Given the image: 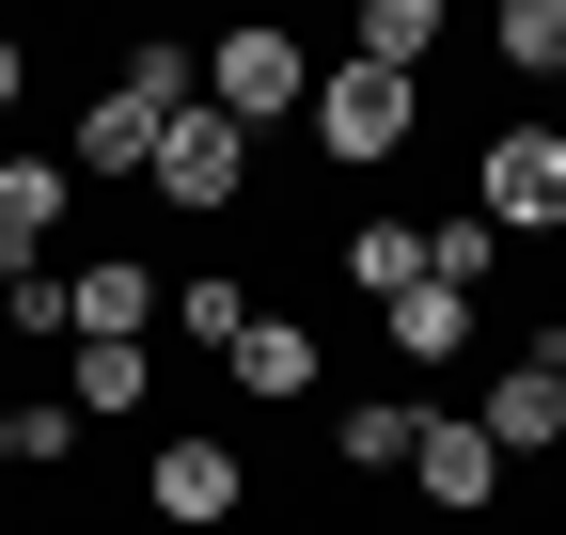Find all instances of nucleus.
Returning a JSON list of instances; mask_svg holds the SVG:
<instances>
[{"label": "nucleus", "mask_w": 566, "mask_h": 535, "mask_svg": "<svg viewBox=\"0 0 566 535\" xmlns=\"http://www.w3.org/2000/svg\"><path fill=\"white\" fill-rule=\"evenodd\" d=\"M142 504H158L174 535H221V520L252 504V457H237V441H205V426H174V441H158V473H142Z\"/></svg>", "instance_id": "6"}, {"label": "nucleus", "mask_w": 566, "mask_h": 535, "mask_svg": "<svg viewBox=\"0 0 566 535\" xmlns=\"http://www.w3.org/2000/svg\"><path fill=\"white\" fill-rule=\"evenodd\" d=\"M346 63H378V80H424V63H441V0H363V17H346Z\"/></svg>", "instance_id": "13"}, {"label": "nucleus", "mask_w": 566, "mask_h": 535, "mask_svg": "<svg viewBox=\"0 0 566 535\" xmlns=\"http://www.w3.org/2000/svg\"><path fill=\"white\" fill-rule=\"evenodd\" d=\"M158 315H174V331H189V347H205V363H221V347H237V331H252V315H268V300H252V284H237V268H205V284H174V300H158Z\"/></svg>", "instance_id": "14"}, {"label": "nucleus", "mask_w": 566, "mask_h": 535, "mask_svg": "<svg viewBox=\"0 0 566 535\" xmlns=\"http://www.w3.org/2000/svg\"><path fill=\"white\" fill-rule=\"evenodd\" d=\"M221 378L252 394V410H300V394H315V331H300V315H252L237 347H221Z\"/></svg>", "instance_id": "9"}, {"label": "nucleus", "mask_w": 566, "mask_h": 535, "mask_svg": "<svg viewBox=\"0 0 566 535\" xmlns=\"http://www.w3.org/2000/svg\"><path fill=\"white\" fill-rule=\"evenodd\" d=\"M409 441H424V394H346V410H331L346 489H363V473H409Z\"/></svg>", "instance_id": "12"}, {"label": "nucleus", "mask_w": 566, "mask_h": 535, "mask_svg": "<svg viewBox=\"0 0 566 535\" xmlns=\"http://www.w3.org/2000/svg\"><path fill=\"white\" fill-rule=\"evenodd\" d=\"M315 158L331 174H378V158H409V126H424V80H378V63H315Z\"/></svg>", "instance_id": "1"}, {"label": "nucleus", "mask_w": 566, "mask_h": 535, "mask_svg": "<svg viewBox=\"0 0 566 535\" xmlns=\"http://www.w3.org/2000/svg\"><path fill=\"white\" fill-rule=\"evenodd\" d=\"M378 331H394V363H457V347H472V300H441V284H409V300H394Z\"/></svg>", "instance_id": "16"}, {"label": "nucleus", "mask_w": 566, "mask_h": 535, "mask_svg": "<svg viewBox=\"0 0 566 535\" xmlns=\"http://www.w3.org/2000/svg\"><path fill=\"white\" fill-rule=\"evenodd\" d=\"M17 80H32V48H17V32H0V111H17Z\"/></svg>", "instance_id": "21"}, {"label": "nucleus", "mask_w": 566, "mask_h": 535, "mask_svg": "<svg viewBox=\"0 0 566 535\" xmlns=\"http://www.w3.org/2000/svg\"><path fill=\"white\" fill-rule=\"evenodd\" d=\"M63 457H80V410L63 394H17V473H63Z\"/></svg>", "instance_id": "20"}, {"label": "nucleus", "mask_w": 566, "mask_h": 535, "mask_svg": "<svg viewBox=\"0 0 566 535\" xmlns=\"http://www.w3.org/2000/svg\"><path fill=\"white\" fill-rule=\"evenodd\" d=\"M0 315L32 331V347H80V300H63V268H0Z\"/></svg>", "instance_id": "19"}, {"label": "nucleus", "mask_w": 566, "mask_h": 535, "mask_svg": "<svg viewBox=\"0 0 566 535\" xmlns=\"http://www.w3.org/2000/svg\"><path fill=\"white\" fill-rule=\"evenodd\" d=\"M0 473H17V394H0Z\"/></svg>", "instance_id": "22"}, {"label": "nucleus", "mask_w": 566, "mask_h": 535, "mask_svg": "<svg viewBox=\"0 0 566 535\" xmlns=\"http://www.w3.org/2000/svg\"><path fill=\"white\" fill-rule=\"evenodd\" d=\"M409 489H424V520H488V504H504V457H488V426H472V410H424Z\"/></svg>", "instance_id": "7"}, {"label": "nucleus", "mask_w": 566, "mask_h": 535, "mask_svg": "<svg viewBox=\"0 0 566 535\" xmlns=\"http://www.w3.org/2000/svg\"><path fill=\"white\" fill-rule=\"evenodd\" d=\"M142 189H158V206H189V221H221L237 189H252V143H237V126H221V111L189 95V111L158 126V174H142Z\"/></svg>", "instance_id": "5"}, {"label": "nucleus", "mask_w": 566, "mask_h": 535, "mask_svg": "<svg viewBox=\"0 0 566 535\" xmlns=\"http://www.w3.org/2000/svg\"><path fill=\"white\" fill-rule=\"evenodd\" d=\"M63 410L80 426H142L158 410V347H63Z\"/></svg>", "instance_id": "10"}, {"label": "nucleus", "mask_w": 566, "mask_h": 535, "mask_svg": "<svg viewBox=\"0 0 566 535\" xmlns=\"http://www.w3.org/2000/svg\"><path fill=\"white\" fill-rule=\"evenodd\" d=\"M63 300H80V347H142V331H158V268L142 252H95V268H63Z\"/></svg>", "instance_id": "8"}, {"label": "nucleus", "mask_w": 566, "mask_h": 535, "mask_svg": "<svg viewBox=\"0 0 566 535\" xmlns=\"http://www.w3.org/2000/svg\"><path fill=\"white\" fill-rule=\"evenodd\" d=\"M488 268H504V237H488L472 206H457V221H424V284H441V300H488Z\"/></svg>", "instance_id": "15"}, {"label": "nucleus", "mask_w": 566, "mask_h": 535, "mask_svg": "<svg viewBox=\"0 0 566 535\" xmlns=\"http://www.w3.org/2000/svg\"><path fill=\"white\" fill-rule=\"evenodd\" d=\"M346 284H363V300L394 315V300L424 284V237H409V221H363V237H346Z\"/></svg>", "instance_id": "18"}, {"label": "nucleus", "mask_w": 566, "mask_h": 535, "mask_svg": "<svg viewBox=\"0 0 566 535\" xmlns=\"http://www.w3.org/2000/svg\"><path fill=\"white\" fill-rule=\"evenodd\" d=\"M472 221L488 237H566V126H488L472 143Z\"/></svg>", "instance_id": "2"}, {"label": "nucleus", "mask_w": 566, "mask_h": 535, "mask_svg": "<svg viewBox=\"0 0 566 535\" xmlns=\"http://www.w3.org/2000/svg\"><path fill=\"white\" fill-rule=\"evenodd\" d=\"M488 48H504V80H566V0H504Z\"/></svg>", "instance_id": "17"}, {"label": "nucleus", "mask_w": 566, "mask_h": 535, "mask_svg": "<svg viewBox=\"0 0 566 535\" xmlns=\"http://www.w3.org/2000/svg\"><path fill=\"white\" fill-rule=\"evenodd\" d=\"M472 426H488V457H504V473H520V457H566V331H535V347L488 378Z\"/></svg>", "instance_id": "4"}, {"label": "nucleus", "mask_w": 566, "mask_h": 535, "mask_svg": "<svg viewBox=\"0 0 566 535\" xmlns=\"http://www.w3.org/2000/svg\"><path fill=\"white\" fill-rule=\"evenodd\" d=\"M205 111H221L237 126V143H252V126H283V111H315V48L300 32H221V48H205Z\"/></svg>", "instance_id": "3"}, {"label": "nucleus", "mask_w": 566, "mask_h": 535, "mask_svg": "<svg viewBox=\"0 0 566 535\" xmlns=\"http://www.w3.org/2000/svg\"><path fill=\"white\" fill-rule=\"evenodd\" d=\"M63 206H80V174H63V158H0V268H48Z\"/></svg>", "instance_id": "11"}]
</instances>
